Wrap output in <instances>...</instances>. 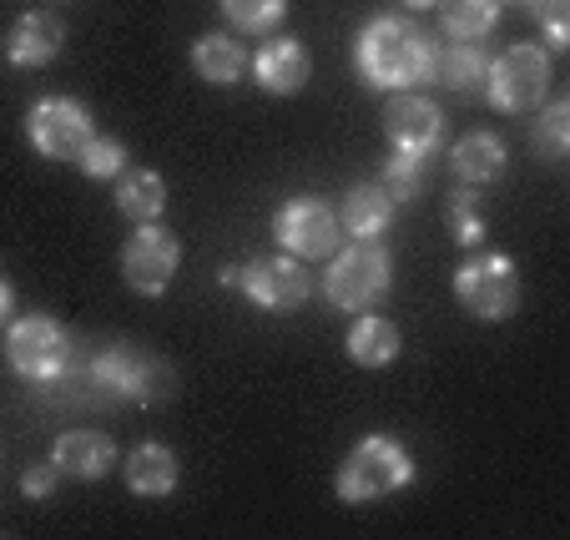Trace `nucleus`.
<instances>
[{
	"instance_id": "nucleus-1",
	"label": "nucleus",
	"mask_w": 570,
	"mask_h": 540,
	"mask_svg": "<svg viewBox=\"0 0 570 540\" xmlns=\"http://www.w3.org/2000/svg\"><path fill=\"white\" fill-rule=\"evenodd\" d=\"M358 76L379 91H410L430 87L440 76V41L410 16H374L354 41Z\"/></svg>"
},
{
	"instance_id": "nucleus-2",
	"label": "nucleus",
	"mask_w": 570,
	"mask_h": 540,
	"mask_svg": "<svg viewBox=\"0 0 570 540\" xmlns=\"http://www.w3.org/2000/svg\"><path fill=\"white\" fill-rule=\"evenodd\" d=\"M414 485V460L394 434H364L354 450L344 454V465L334 475V490L344 505H368V500L399 495Z\"/></svg>"
},
{
	"instance_id": "nucleus-3",
	"label": "nucleus",
	"mask_w": 570,
	"mask_h": 540,
	"mask_svg": "<svg viewBox=\"0 0 570 540\" xmlns=\"http://www.w3.org/2000/svg\"><path fill=\"white\" fill-rule=\"evenodd\" d=\"M91 379H97L101 400H131V404H157L177 390V374L161 354L141 344H107L87 359Z\"/></svg>"
},
{
	"instance_id": "nucleus-4",
	"label": "nucleus",
	"mask_w": 570,
	"mask_h": 540,
	"mask_svg": "<svg viewBox=\"0 0 570 540\" xmlns=\"http://www.w3.org/2000/svg\"><path fill=\"white\" fill-rule=\"evenodd\" d=\"M389 283H394V258H389V248H379L374 238H358L328 258L323 293H328V303L344 308V314H368L379 298H389Z\"/></svg>"
},
{
	"instance_id": "nucleus-5",
	"label": "nucleus",
	"mask_w": 570,
	"mask_h": 540,
	"mask_svg": "<svg viewBox=\"0 0 570 540\" xmlns=\"http://www.w3.org/2000/svg\"><path fill=\"white\" fill-rule=\"evenodd\" d=\"M550 81H556V66H550L546 46H505V51L490 61V76H484V97L495 111H510V117H525L540 101L550 97Z\"/></svg>"
},
{
	"instance_id": "nucleus-6",
	"label": "nucleus",
	"mask_w": 570,
	"mask_h": 540,
	"mask_svg": "<svg viewBox=\"0 0 570 540\" xmlns=\"http://www.w3.org/2000/svg\"><path fill=\"white\" fill-rule=\"evenodd\" d=\"M454 298H460L464 314L484 318V324H500L520 308V273L505 253H470V258L454 268Z\"/></svg>"
},
{
	"instance_id": "nucleus-7",
	"label": "nucleus",
	"mask_w": 570,
	"mask_h": 540,
	"mask_svg": "<svg viewBox=\"0 0 570 540\" xmlns=\"http://www.w3.org/2000/svg\"><path fill=\"white\" fill-rule=\"evenodd\" d=\"M76 354H81L76 338L66 334L51 314H26V318H16L11 334H6V359H11V369L26 379V384L56 379Z\"/></svg>"
},
{
	"instance_id": "nucleus-8",
	"label": "nucleus",
	"mask_w": 570,
	"mask_h": 540,
	"mask_svg": "<svg viewBox=\"0 0 570 540\" xmlns=\"http://www.w3.org/2000/svg\"><path fill=\"white\" fill-rule=\"evenodd\" d=\"M26 137H31V147L41 151V157H51V163H76V157L91 147V137H97V121H91V111L81 107V101L46 97L26 111Z\"/></svg>"
},
{
	"instance_id": "nucleus-9",
	"label": "nucleus",
	"mask_w": 570,
	"mask_h": 540,
	"mask_svg": "<svg viewBox=\"0 0 570 540\" xmlns=\"http://www.w3.org/2000/svg\"><path fill=\"white\" fill-rule=\"evenodd\" d=\"M177 263H183V243L157 223H137V233L121 248V278L127 288H137L141 298H161L167 283L177 278Z\"/></svg>"
},
{
	"instance_id": "nucleus-10",
	"label": "nucleus",
	"mask_w": 570,
	"mask_h": 540,
	"mask_svg": "<svg viewBox=\"0 0 570 540\" xmlns=\"http://www.w3.org/2000/svg\"><path fill=\"white\" fill-rule=\"evenodd\" d=\"M338 217L328 213V203H318V197H293V203L278 207V217H273V238L283 243V253H293V258L313 263V258H334L338 253Z\"/></svg>"
},
{
	"instance_id": "nucleus-11",
	"label": "nucleus",
	"mask_w": 570,
	"mask_h": 540,
	"mask_svg": "<svg viewBox=\"0 0 570 540\" xmlns=\"http://www.w3.org/2000/svg\"><path fill=\"white\" fill-rule=\"evenodd\" d=\"M237 288H248V298L258 303V308H268V314H293V308L308 303L313 278H308V268H303V258H293V253H268V258H253L248 268H243Z\"/></svg>"
},
{
	"instance_id": "nucleus-12",
	"label": "nucleus",
	"mask_w": 570,
	"mask_h": 540,
	"mask_svg": "<svg viewBox=\"0 0 570 540\" xmlns=\"http://www.w3.org/2000/svg\"><path fill=\"white\" fill-rule=\"evenodd\" d=\"M384 137L404 157H430L444 141V111L420 91H394L384 101Z\"/></svg>"
},
{
	"instance_id": "nucleus-13",
	"label": "nucleus",
	"mask_w": 570,
	"mask_h": 540,
	"mask_svg": "<svg viewBox=\"0 0 570 540\" xmlns=\"http://www.w3.org/2000/svg\"><path fill=\"white\" fill-rule=\"evenodd\" d=\"M313 76V56L303 41L293 36H273L258 56H253V81H258L268 97H298Z\"/></svg>"
},
{
	"instance_id": "nucleus-14",
	"label": "nucleus",
	"mask_w": 570,
	"mask_h": 540,
	"mask_svg": "<svg viewBox=\"0 0 570 540\" xmlns=\"http://www.w3.org/2000/svg\"><path fill=\"white\" fill-rule=\"evenodd\" d=\"M61 46H66L61 16L26 11L21 21H16L11 41H6V56H11V66H21V71H36V66H51L56 56H61Z\"/></svg>"
},
{
	"instance_id": "nucleus-15",
	"label": "nucleus",
	"mask_w": 570,
	"mask_h": 540,
	"mask_svg": "<svg viewBox=\"0 0 570 540\" xmlns=\"http://www.w3.org/2000/svg\"><path fill=\"white\" fill-rule=\"evenodd\" d=\"M51 460H56V470L71 480H101L117 465V444L101 430H66L61 440H56Z\"/></svg>"
},
{
	"instance_id": "nucleus-16",
	"label": "nucleus",
	"mask_w": 570,
	"mask_h": 540,
	"mask_svg": "<svg viewBox=\"0 0 570 540\" xmlns=\"http://www.w3.org/2000/svg\"><path fill=\"white\" fill-rule=\"evenodd\" d=\"M450 167L464 187H490L495 177H505V141L495 131H464L450 151Z\"/></svg>"
},
{
	"instance_id": "nucleus-17",
	"label": "nucleus",
	"mask_w": 570,
	"mask_h": 540,
	"mask_svg": "<svg viewBox=\"0 0 570 540\" xmlns=\"http://www.w3.org/2000/svg\"><path fill=\"white\" fill-rule=\"evenodd\" d=\"M394 207L399 203L379 183H354L344 193V203H338V227L354 233V238H379V233L394 223Z\"/></svg>"
},
{
	"instance_id": "nucleus-18",
	"label": "nucleus",
	"mask_w": 570,
	"mask_h": 540,
	"mask_svg": "<svg viewBox=\"0 0 570 540\" xmlns=\"http://www.w3.org/2000/svg\"><path fill=\"white\" fill-rule=\"evenodd\" d=\"M127 490L141 500H161L177 490V454L167 444L147 440L127 454Z\"/></svg>"
},
{
	"instance_id": "nucleus-19",
	"label": "nucleus",
	"mask_w": 570,
	"mask_h": 540,
	"mask_svg": "<svg viewBox=\"0 0 570 540\" xmlns=\"http://www.w3.org/2000/svg\"><path fill=\"white\" fill-rule=\"evenodd\" d=\"M117 207L131 223H157L161 207H167V183H161L151 167H121L117 177Z\"/></svg>"
},
{
	"instance_id": "nucleus-20",
	"label": "nucleus",
	"mask_w": 570,
	"mask_h": 540,
	"mask_svg": "<svg viewBox=\"0 0 570 540\" xmlns=\"http://www.w3.org/2000/svg\"><path fill=\"white\" fill-rule=\"evenodd\" d=\"M243 66H248V51H243L233 36L207 31L193 41V71L203 76L207 87H233L237 76H243Z\"/></svg>"
},
{
	"instance_id": "nucleus-21",
	"label": "nucleus",
	"mask_w": 570,
	"mask_h": 540,
	"mask_svg": "<svg viewBox=\"0 0 570 540\" xmlns=\"http://www.w3.org/2000/svg\"><path fill=\"white\" fill-rule=\"evenodd\" d=\"M434 11H440V26L450 41H480L500 26L505 0H440Z\"/></svg>"
},
{
	"instance_id": "nucleus-22",
	"label": "nucleus",
	"mask_w": 570,
	"mask_h": 540,
	"mask_svg": "<svg viewBox=\"0 0 570 540\" xmlns=\"http://www.w3.org/2000/svg\"><path fill=\"white\" fill-rule=\"evenodd\" d=\"M484 76H490V61L474 41H454L450 51L440 46V87H450L454 97H484Z\"/></svg>"
},
{
	"instance_id": "nucleus-23",
	"label": "nucleus",
	"mask_w": 570,
	"mask_h": 540,
	"mask_svg": "<svg viewBox=\"0 0 570 540\" xmlns=\"http://www.w3.org/2000/svg\"><path fill=\"white\" fill-rule=\"evenodd\" d=\"M348 359L364 369H389L399 359V328L379 314H358L348 328Z\"/></svg>"
},
{
	"instance_id": "nucleus-24",
	"label": "nucleus",
	"mask_w": 570,
	"mask_h": 540,
	"mask_svg": "<svg viewBox=\"0 0 570 540\" xmlns=\"http://www.w3.org/2000/svg\"><path fill=\"white\" fill-rule=\"evenodd\" d=\"M540 121H535V131H530V147L546 157V163H566V151H570V101L566 97H556V101H540Z\"/></svg>"
},
{
	"instance_id": "nucleus-25",
	"label": "nucleus",
	"mask_w": 570,
	"mask_h": 540,
	"mask_svg": "<svg viewBox=\"0 0 570 540\" xmlns=\"http://www.w3.org/2000/svg\"><path fill=\"white\" fill-rule=\"evenodd\" d=\"M217 6H223L227 26L243 36H268L288 11V0H217Z\"/></svg>"
},
{
	"instance_id": "nucleus-26",
	"label": "nucleus",
	"mask_w": 570,
	"mask_h": 540,
	"mask_svg": "<svg viewBox=\"0 0 570 540\" xmlns=\"http://www.w3.org/2000/svg\"><path fill=\"white\" fill-rule=\"evenodd\" d=\"M374 183L384 187L394 203H414V197L424 193V157H404V151H394Z\"/></svg>"
},
{
	"instance_id": "nucleus-27",
	"label": "nucleus",
	"mask_w": 570,
	"mask_h": 540,
	"mask_svg": "<svg viewBox=\"0 0 570 540\" xmlns=\"http://www.w3.org/2000/svg\"><path fill=\"white\" fill-rule=\"evenodd\" d=\"M450 238L464 243V248H480V243H484L480 197H474V193H454L450 197Z\"/></svg>"
},
{
	"instance_id": "nucleus-28",
	"label": "nucleus",
	"mask_w": 570,
	"mask_h": 540,
	"mask_svg": "<svg viewBox=\"0 0 570 540\" xmlns=\"http://www.w3.org/2000/svg\"><path fill=\"white\" fill-rule=\"evenodd\" d=\"M76 167L87 177H117L121 167H127V147H121L117 137H91V147L76 157Z\"/></svg>"
},
{
	"instance_id": "nucleus-29",
	"label": "nucleus",
	"mask_w": 570,
	"mask_h": 540,
	"mask_svg": "<svg viewBox=\"0 0 570 540\" xmlns=\"http://www.w3.org/2000/svg\"><path fill=\"white\" fill-rule=\"evenodd\" d=\"M530 21L546 31L550 51H566L570 46V0H540L535 11H530Z\"/></svg>"
},
{
	"instance_id": "nucleus-30",
	"label": "nucleus",
	"mask_w": 570,
	"mask_h": 540,
	"mask_svg": "<svg viewBox=\"0 0 570 540\" xmlns=\"http://www.w3.org/2000/svg\"><path fill=\"white\" fill-rule=\"evenodd\" d=\"M56 475H61V470H56V460H51V465H31L21 475V495L26 500H46L56 490Z\"/></svg>"
},
{
	"instance_id": "nucleus-31",
	"label": "nucleus",
	"mask_w": 570,
	"mask_h": 540,
	"mask_svg": "<svg viewBox=\"0 0 570 540\" xmlns=\"http://www.w3.org/2000/svg\"><path fill=\"white\" fill-rule=\"evenodd\" d=\"M11 308H16V293H11V283H6V273H0V324L11 318Z\"/></svg>"
},
{
	"instance_id": "nucleus-32",
	"label": "nucleus",
	"mask_w": 570,
	"mask_h": 540,
	"mask_svg": "<svg viewBox=\"0 0 570 540\" xmlns=\"http://www.w3.org/2000/svg\"><path fill=\"white\" fill-rule=\"evenodd\" d=\"M217 278H223V288H237V283H243V268H237V263H227Z\"/></svg>"
},
{
	"instance_id": "nucleus-33",
	"label": "nucleus",
	"mask_w": 570,
	"mask_h": 540,
	"mask_svg": "<svg viewBox=\"0 0 570 540\" xmlns=\"http://www.w3.org/2000/svg\"><path fill=\"white\" fill-rule=\"evenodd\" d=\"M410 11H430V6H440V0H404Z\"/></svg>"
},
{
	"instance_id": "nucleus-34",
	"label": "nucleus",
	"mask_w": 570,
	"mask_h": 540,
	"mask_svg": "<svg viewBox=\"0 0 570 540\" xmlns=\"http://www.w3.org/2000/svg\"><path fill=\"white\" fill-rule=\"evenodd\" d=\"M510 6H520V11H535L540 0H510Z\"/></svg>"
}]
</instances>
